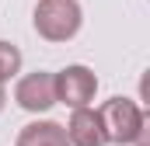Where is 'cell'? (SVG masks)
Segmentation results:
<instances>
[{
	"label": "cell",
	"mask_w": 150,
	"mask_h": 146,
	"mask_svg": "<svg viewBox=\"0 0 150 146\" xmlns=\"http://www.w3.org/2000/svg\"><path fill=\"white\" fill-rule=\"evenodd\" d=\"M98 118H101L105 139L115 146H136L147 136V115L133 98H108L98 108Z\"/></svg>",
	"instance_id": "obj_1"
},
{
	"label": "cell",
	"mask_w": 150,
	"mask_h": 146,
	"mask_svg": "<svg viewBox=\"0 0 150 146\" xmlns=\"http://www.w3.org/2000/svg\"><path fill=\"white\" fill-rule=\"evenodd\" d=\"M52 80H56V101L67 105V108H84L98 94V77H94V70H87L80 63L52 73Z\"/></svg>",
	"instance_id": "obj_3"
},
{
	"label": "cell",
	"mask_w": 150,
	"mask_h": 146,
	"mask_svg": "<svg viewBox=\"0 0 150 146\" xmlns=\"http://www.w3.org/2000/svg\"><path fill=\"white\" fill-rule=\"evenodd\" d=\"M136 146H150V143H147V136H143V139H140V143H136Z\"/></svg>",
	"instance_id": "obj_9"
},
{
	"label": "cell",
	"mask_w": 150,
	"mask_h": 146,
	"mask_svg": "<svg viewBox=\"0 0 150 146\" xmlns=\"http://www.w3.org/2000/svg\"><path fill=\"white\" fill-rule=\"evenodd\" d=\"M14 146H70V139H67V129L59 122L42 118V122H28L18 132V143Z\"/></svg>",
	"instance_id": "obj_6"
},
{
	"label": "cell",
	"mask_w": 150,
	"mask_h": 146,
	"mask_svg": "<svg viewBox=\"0 0 150 146\" xmlns=\"http://www.w3.org/2000/svg\"><path fill=\"white\" fill-rule=\"evenodd\" d=\"M63 129H67V139H70V146H108L98 111L87 108V105H84V108H74L70 122H67Z\"/></svg>",
	"instance_id": "obj_5"
},
{
	"label": "cell",
	"mask_w": 150,
	"mask_h": 146,
	"mask_svg": "<svg viewBox=\"0 0 150 146\" xmlns=\"http://www.w3.org/2000/svg\"><path fill=\"white\" fill-rule=\"evenodd\" d=\"M35 32L45 42H70L84 25V11L77 0H38L35 4Z\"/></svg>",
	"instance_id": "obj_2"
},
{
	"label": "cell",
	"mask_w": 150,
	"mask_h": 146,
	"mask_svg": "<svg viewBox=\"0 0 150 146\" xmlns=\"http://www.w3.org/2000/svg\"><path fill=\"white\" fill-rule=\"evenodd\" d=\"M14 101H18V108L32 111V115L49 111L56 105V80H52V73H45V70L25 73L18 80V87H14Z\"/></svg>",
	"instance_id": "obj_4"
},
{
	"label": "cell",
	"mask_w": 150,
	"mask_h": 146,
	"mask_svg": "<svg viewBox=\"0 0 150 146\" xmlns=\"http://www.w3.org/2000/svg\"><path fill=\"white\" fill-rule=\"evenodd\" d=\"M4 101H7V94H4V84H0V111H4Z\"/></svg>",
	"instance_id": "obj_8"
},
{
	"label": "cell",
	"mask_w": 150,
	"mask_h": 146,
	"mask_svg": "<svg viewBox=\"0 0 150 146\" xmlns=\"http://www.w3.org/2000/svg\"><path fill=\"white\" fill-rule=\"evenodd\" d=\"M18 73H21V49L14 42H4L0 38V84H7Z\"/></svg>",
	"instance_id": "obj_7"
}]
</instances>
